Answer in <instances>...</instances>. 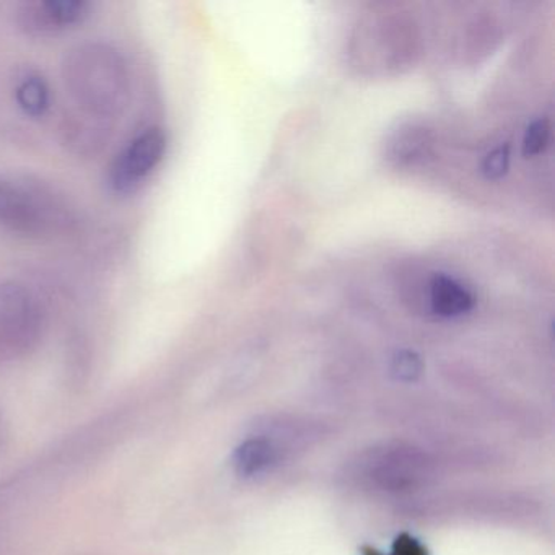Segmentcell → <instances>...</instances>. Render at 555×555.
I'll return each mask as SVG.
<instances>
[{
    "instance_id": "obj_5",
    "label": "cell",
    "mask_w": 555,
    "mask_h": 555,
    "mask_svg": "<svg viewBox=\"0 0 555 555\" xmlns=\"http://www.w3.org/2000/svg\"><path fill=\"white\" fill-rule=\"evenodd\" d=\"M167 134L149 128L132 138L109 165L108 184L113 193L128 196L141 190L160 167L167 154Z\"/></svg>"
},
{
    "instance_id": "obj_11",
    "label": "cell",
    "mask_w": 555,
    "mask_h": 555,
    "mask_svg": "<svg viewBox=\"0 0 555 555\" xmlns=\"http://www.w3.org/2000/svg\"><path fill=\"white\" fill-rule=\"evenodd\" d=\"M551 121L548 119H538L526 129L525 139H522V155L526 158H532L544 154L545 149L551 144Z\"/></svg>"
},
{
    "instance_id": "obj_12",
    "label": "cell",
    "mask_w": 555,
    "mask_h": 555,
    "mask_svg": "<svg viewBox=\"0 0 555 555\" xmlns=\"http://www.w3.org/2000/svg\"><path fill=\"white\" fill-rule=\"evenodd\" d=\"M509 168V149L508 145H502L496 147L495 151L490 152L486 158H483L482 173L489 180H500L505 177L506 171Z\"/></svg>"
},
{
    "instance_id": "obj_8",
    "label": "cell",
    "mask_w": 555,
    "mask_h": 555,
    "mask_svg": "<svg viewBox=\"0 0 555 555\" xmlns=\"http://www.w3.org/2000/svg\"><path fill=\"white\" fill-rule=\"evenodd\" d=\"M428 304L431 313L438 318L454 320L473 311L476 297L469 287L453 275L435 274L428 282Z\"/></svg>"
},
{
    "instance_id": "obj_4",
    "label": "cell",
    "mask_w": 555,
    "mask_h": 555,
    "mask_svg": "<svg viewBox=\"0 0 555 555\" xmlns=\"http://www.w3.org/2000/svg\"><path fill=\"white\" fill-rule=\"evenodd\" d=\"M47 313L34 288L22 282L0 284V353H27L43 336Z\"/></svg>"
},
{
    "instance_id": "obj_14",
    "label": "cell",
    "mask_w": 555,
    "mask_h": 555,
    "mask_svg": "<svg viewBox=\"0 0 555 555\" xmlns=\"http://www.w3.org/2000/svg\"><path fill=\"white\" fill-rule=\"evenodd\" d=\"M396 552L399 555H425L424 548L414 539H398Z\"/></svg>"
},
{
    "instance_id": "obj_6",
    "label": "cell",
    "mask_w": 555,
    "mask_h": 555,
    "mask_svg": "<svg viewBox=\"0 0 555 555\" xmlns=\"http://www.w3.org/2000/svg\"><path fill=\"white\" fill-rule=\"evenodd\" d=\"M92 9L86 0H34L18 5L17 24L31 37H53L86 24Z\"/></svg>"
},
{
    "instance_id": "obj_7",
    "label": "cell",
    "mask_w": 555,
    "mask_h": 555,
    "mask_svg": "<svg viewBox=\"0 0 555 555\" xmlns=\"http://www.w3.org/2000/svg\"><path fill=\"white\" fill-rule=\"evenodd\" d=\"M291 454L261 431L255 430L246 437L233 454V466L243 479H258L278 469Z\"/></svg>"
},
{
    "instance_id": "obj_1",
    "label": "cell",
    "mask_w": 555,
    "mask_h": 555,
    "mask_svg": "<svg viewBox=\"0 0 555 555\" xmlns=\"http://www.w3.org/2000/svg\"><path fill=\"white\" fill-rule=\"evenodd\" d=\"M63 80L76 118L67 129L74 144L82 139L102 144L128 103L131 79L125 57L103 41L79 44L64 57Z\"/></svg>"
},
{
    "instance_id": "obj_3",
    "label": "cell",
    "mask_w": 555,
    "mask_h": 555,
    "mask_svg": "<svg viewBox=\"0 0 555 555\" xmlns=\"http://www.w3.org/2000/svg\"><path fill=\"white\" fill-rule=\"evenodd\" d=\"M353 476L383 492H414L437 476L430 454L408 443H383L369 448L353 461Z\"/></svg>"
},
{
    "instance_id": "obj_9",
    "label": "cell",
    "mask_w": 555,
    "mask_h": 555,
    "mask_svg": "<svg viewBox=\"0 0 555 555\" xmlns=\"http://www.w3.org/2000/svg\"><path fill=\"white\" fill-rule=\"evenodd\" d=\"M14 99L18 109L31 119L44 118L53 103L50 83L41 74L27 70L18 77L14 87Z\"/></svg>"
},
{
    "instance_id": "obj_10",
    "label": "cell",
    "mask_w": 555,
    "mask_h": 555,
    "mask_svg": "<svg viewBox=\"0 0 555 555\" xmlns=\"http://www.w3.org/2000/svg\"><path fill=\"white\" fill-rule=\"evenodd\" d=\"M430 149V141L425 129H402L391 144L392 160L398 165H415L424 160Z\"/></svg>"
},
{
    "instance_id": "obj_13",
    "label": "cell",
    "mask_w": 555,
    "mask_h": 555,
    "mask_svg": "<svg viewBox=\"0 0 555 555\" xmlns=\"http://www.w3.org/2000/svg\"><path fill=\"white\" fill-rule=\"evenodd\" d=\"M392 372L398 376L399 379H411L417 378L422 372V362L415 353L412 352H399L398 356L392 360Z\"/></svg>"
},
{
    "instance_id": "obj_2",
    "label": "cell",
    "mask_w": 555,
    "mask_h": 555,
    "mask_svg": "<svg viewBox=\"0 0 555 555\" xmlns=\"http://www.w3.org/2000/svg\"><path fill=\"white\" fill-rule=\"evenodd\" d=\"M67 204L41 184L0 177V230L12 235L41 238L69 223Z\"/></svg>"
}]
</instances>
